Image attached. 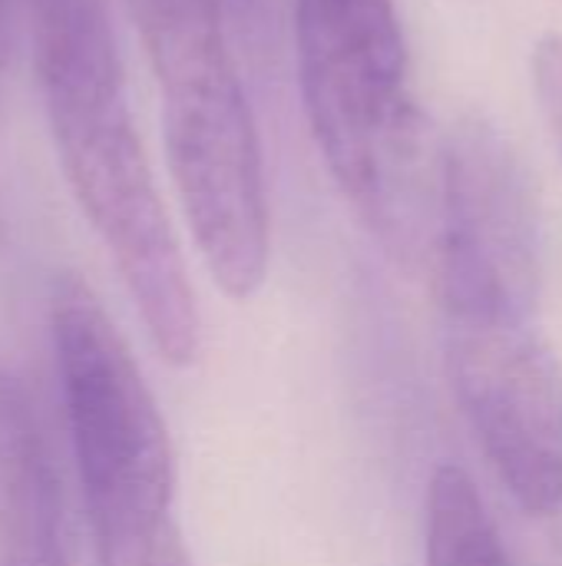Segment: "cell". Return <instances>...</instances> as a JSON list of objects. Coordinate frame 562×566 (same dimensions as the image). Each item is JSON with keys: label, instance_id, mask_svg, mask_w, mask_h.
Instances as JSON below:
<instances>
[{"label": "cell", "instance_id": "1", "mask_svg": "<svg viewBox=\"0 0 562 566\" xmlns=\"http://www.w3.org/2000/svg\"><path fill=\"white\" fill-rule=\"evenodd\" d=\"M33 66L70 192L113 259L156 352L182 368L202 342L189 269L142 149L106 0H26Z\"/></svg>", "mask_w": 562, "mask_h": 566}, {"label": "cell", "instance_id": "2", "mask_svg": "<svg viewBox=\"0 0 562 566\" xmlns=\"http://www.w3.org/2000/svg\"><path fill=\"white\" fill-rule=\"evenodd\" d=\"M139 30L169 172L195 249L229 298L268 275V192L235 40L212 0H126Z\"/></svg>", "mask_w": 562, "mask_h": 566}, {"label": "cell", "instance_id": "3", "mask_svg": "<svg viewBox=\"0 0 562 566\" xmlns=\"http://www.w3.org/2000/svg\"><path fill=\"white\" fill-rule=\"evenodd\" d=\"M295 60L315 146L351 206L397 252L434 226L424 119L394 0H295Z\"/></svg>", "mask_w": 562, "mask_h": 566}, {"label": "cell", "instance_id": "4", "mask_svg": "<svg viewBox=\"0 0 562 566\" xmlns=\"http://www.w3.org/2000/svg\"><path fill=\"white\" fill-rule=\"evenodd\" d=\"M56 378L99 566H192L176 524V458L113 318L70 272L46 298Z\"/></svg>", "mask_w": 562, "mask_h": 566}, {"label": "cell", "instance_id": "5", "mask_svg": "<svg viewBox=\"0 0 562 566\" xmlns=\"http://www.w3.org/2000/svg\"><path fill=\"white\" fill-rule=\"evenodd\" d=\"M427 255L444 325L537 322L540 206L517 149L480 116L441 143Z\"/></svg>", "mask_w": 562, "mask_h": 566}, {"label": "cell", "instance_id": "6", "mask_svg": "<svg viewBox=\"0 0 562 566\" xmlns=\"http://www.w3.org/2000/svg\"><path fill=\"white\" fill-rule=\"evenodd\" d=\"M447 368L460 411L530 517L562 511V365L537 322L447 325Z\"/></svg>", "mask_w": 562, "mask_h": 566}, {"label": "cell", "instance_id": "7", "mask_svg": "<svg viewBox=\"0 0 562 566\" xmlns=\"http://www.w3.org/2000/svg\"><path fill=\"white\" fill-rule=\"evenodd\" d=\"M0 566H70L60 484L33 401L0 358Z\"/></svg>", "mask_w": 562, "mask_h": 566}, {"label": "cell", "instance_id": "8", "mask_svg": "<svg viewBox=\"0 0 562 566\" xmlns=\"http://www.w3.org/2000/svg\"><path fill=\"white\" fill-rule=\"evenodd\" d=\"M424 566H517L474 478L444 464L427 488Z\"/></svg>", "mask_w": 562, "mask_h": 566}, {"label": "cell", "instance_id": "9", "mask_svg": "<svg viewBox=\"0 0 562 566\" xmlns=\"http://www.w3.org/2000/svg\"><path fill=\"white\" fill-rule=\"evenodd\" d=\"M533 90L540 99V113L550 126V136L562 159V36L547 33L533 50Z\"/></svg>", "mask_w": 562, "mask_h": 566}, {"label": "cell", "instance_id": "10", "mask_svg": "<svg viewBox=\"0 0 562 566\" xmlns=\"http://www.w3.org/2000/svg\"><path fill=\"white\" fill-rule=\"evenodd\" d=\"M212 3L222 13L235 43L258 40L275 17V0H212Z\"/></svg>", "mask_w": 562, "mask_h": 566}, {"label": "cell", "instance_id": "11", "mask_svg": "<svg viewBox=\"0 0 562 566\" xmlns=\"http://www.w3.org/2000/svg\"><path fill=\"white\" fill-rule=\"evenodd\" d=\"M3 235H7V219H3V199H0V245H3Z\"/></svg>", "mask_w": 562, "mask_h": 566}]
</instances>
